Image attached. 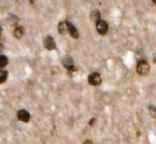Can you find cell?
Here are the masks:
<instances>
[{
  "mask_svg": "<svg viewBox=\"0 0 156 144\" xmlns=\"http://www.w3.org/2000/svg\"><path fill=\"white\" fill-rule=\"evenodd\" d=\"M67 22H68V32H69V34H71V36H72L73 38H75V39L79 38L80 33H79L78 29L76 28V27L73 25V24H72L71 22H69V21H67Z\"/></svg>",
  "mask_w": 156,
  "mask_h": 144,
  "instance_id": "cell-7",
  "label": "cell"
},
{
  "mask_svg": "<svg viewBox=\"0 0 156 144\" xmlns=\"http://www.w3.org/2000/svg\"><path fill=\"white\" fill-rule=\"evenodd\" d=\"M8 64V59L5 55H0V69L5 67Z\"/></svg>",
  "mask_w": 156,
  "mask_h": 144,
  "instance_id": "cell-13",
  "label": "cell"
},
{
  "mask_svg": "<svg viewBox=\"0 0 156 144\" xmlns=\"http://www.w3.org/2000/svg\"><path fill=\"white\" fill-rule=\"evenodd\" d=\"M2 31H3V29H2V27L0 26V35H1V34H2Z\"/></svg>",
  "mask_w": 156,
  "mask_h": 144,
  "instance_id": "cell-19",
  "label": "cell"
},
{
  "mask_svg": "<svg viewBox=\"0 0 156 144\" xmlns=\"http://www.w3.org/2000/svg\"><path fill=\"white\" fill-rule=\"evenodd\" d=\"M153 59H154V61L156 63V52L154 54V56H153Z\"/></svg>",
  "mask_w": 156,
  "mask_h": 144,
  "instance_id": "cell-18",
  "label": "cell"
},
{
  "mask_svg": "<svg viewBox=\"0 0 156 144\" xmlns=\"http://www.w3.org/2000/svg\"><path fill=\"white\" fill-rule=\"evenodd\" d=\"M8 77V72L6 70H0V84L4 83Z\"/></svg>",
  "mask_w": 156,
  "mask_h": 144,
  "instance_id": "cell-12",
  "label": "cell"
},
{
  "mask_svg": "<svg viewBox=\"0 0 156 144\" xmlns=\"http://www.w3.org/2000/svg\"><path fill=\"white\" fill-rule=\"evenodd\" d=\"M17 117L22 122H28L30 120V113L26 110H20L17 112Z\"/></svg>",
  "mask_w": 156,
  "mask_h": 144,
  "instance_id": "cell-6",
  "label": "cell"
},
{
  "mask_svg": "<svg viewBox=\"0 0 156 144\" xmlns=\"http://www.w3.org/2000/svg\"><path fill=\"white\" fill-rule=\"evenodd\" d=\"M95 120H96V119H94V118H93V119H91L90 121H89V125H90V126H93V125H94V123L95 122Z\"/></svg>",
  "mask_w": 156,
  "mask_h": 144,
  "instance_id": "cell-15",
  "label": "cell"
},
{
  "mask_svg": "<svg viewBox=\"0 0 156 144\" xmlns=\"http://www.w3.org/2000/svg\"><path fill=\"white\" fill-rule=\"evenodd\" d=\"M7 21H8V23L10 25L14 26L18 23L19 19H18V17H17L16 15H14V14H10L8 16V18H7Z\"/></svg>",
  "mask_w": 156,
  "mask_h": 144,
  "instance_id": "cell-11",
  "label": "cell"
},
{
  "mask_svg": "<svg viewBox=\"0 0 156 144\" xmlns=\"http://www.w3.org/2000/svg\"><path fill=\"white\" fill-rule=\"evenodd\" d=\"M58 32L59 34H66L68 32V22L67 21H62L58 25Z\"/></svg>",
  "mask_w": 156,
  "mask_h": 144,
  "instance_id": "cell-8",
  "label": "cell"
},
{
  "mask_svg": "<svg viewBox=\"0 0 156 144\" xmlns=\"http://www.w3.org/2000/svg\"><path fill=\"white\" fill-rule=\"evenodd\" d=\"M63 65H64V67L69 72H73L74 71V62L71 56L64 57V59H63Z\"/></svg>",
  "mask_w": 156,
  "mask_h": 144,
  "instance_id": "cell-5",
  "label": "cell"
},
{
  "mask_svg": "<svg viewBox=\"0 0 156 144\" xmlns=\"http://www.w3.org/2000/svg\"><path fill=\"white\" fill-rule=\"evenodd\" d=\"M13 34H14V36L16 38H19V39L21 38L24 35V28L22 27H15V29H14Z\"/></svg>",
  "mask_w": 156,
  "mask_h": 144,
  "instance_id": "cell-10",
  "label": "cell"
},
{
  "mask_svg": "<svg viewBox=\"0 0 156 144\" xmlns=\"http://www.w3.org/2000/svg\"><path fill=\"white\" fill-rule=\"evenodd\" d=\"M95 25H96V30L99 34H102V35L107 34L108 30V25L107 21L101 20Z\"/></svg>",
  "mask_w": 156,
  "mask_h": 144,
  "instance_id": "cell-2",
  "label": "cell"
},
{
  "mask_svg": "<svg viewBox=\"0 0 156 144\" xmlns=\"http://www.w3.org/2000/svg\"><path fill=\"white\" fill-rule=\"evenodd\" d=\"M148 110H149V111H150V113H151L152 117L156 118V107L150 105V106L148 107Z\"/></svg>",
  "mask_w": 156,
  "mask_h": 144,
  "instance_id": "cell-14",
  "label": "cell"
},
{
  "mask_svg": "<svg viewBox=\"0 0 156 144\" xmlns=\"http://www.w3.org/2000/svg\"><path fill=\"white\" fill-rule=\"evenodd\" d=\"M4 50V45H3V43L0 42V54H1V52L3 51Z\"/></svg>",
  "mask_w": 156,
  "mask_h": 144,
  "instance_id": "cell-17",
  "label": "cell"
},
{
  "mask_svg": "<svg viewBox=\"0 0 156 144\" xmlns=\"http://www.w3.org/2000/svg\"><path fill=\"white\" fill-rule=\"evenodd\" d=\"M153 2H154V4H155V5H156V0H154Z\"/></svg>",
  "mask_w": 156,
  "mask_h": 144,
  "instance_id": "cell-20",
  "label": "cell"
},
{
  "mask_svg": "<svg viewBox=\"0 0 156 144\" xmlns=\"http://www.w3.org/2000/svg\"><path fill=\"white\" fill-rule=\"evenodd\" d=\"M43 43H44V47L48 51H53L54 49H56V42L54 38L50 35H48L44 38Z\"/></svg>",
  "mask_w": 156,
  "mask_h": 144,
  "instance_id": "cell-3",
  "label": "cell"
},
{
  "mask_svg": "<svg viewBox=\"0 0 156 144\" xmlns=\"http://www.w3.org/2000/svg\"><path fill=\"white\" fill-rule=\"evenodd\" d=\"M84 144H94L93 142V141H91V140H87V141H86Z\"/></svg>",
  "mask_w": 156,
  "mask_h": 144,
  "instance_id": "cell-16",
  "label": "cell"
},
{
  "mask_svg": "<svg viewBox=\"0 0 156 144\" xmlns=\"http://www.w3.org/2000/svg\"><path fill=\"white\" fill-rule=\"evenodd\" d=\"M88 82L92 86H98L101 82V77L98 73H93L88 76Z\"/></svg>",
  "mask_w": 156,
  "mask_h": 144,
  "instance_id": "cell-4",
  "label": "cell"
},
{
  "mask_svg": "<svg viewBox=\"0 0 156 144\" xmlns=\"http://www.w3.org/2000/svg\"><path fill=\"white\" fill-rule=\"evenodd\" d=\"M91 20L96 24L98 21L101 20V13L99 12L98 10H94V11H93L92 12V13H91Z\"/></svg>",
  "mask_w": 156,
  "mask_h": 144,
  "instance_id": "cell-9",
  "label": "cell"
},
{
  "mask_svg": "<svg viewBox=\"0 0 156 144\" xmlns=\"http://www.w3.org/2000/svg\"><path fill=\"white\" fill-rule=\"evenodd\" d=\"M150 72V66L146 60H141L137 65V73L141 76L147 75Z\"/></svg>",
  "mask_w": 156,
  "mask_h": 144,
  "instance_id": "cell-1",
  "label": "cell"
}]
</instances>
